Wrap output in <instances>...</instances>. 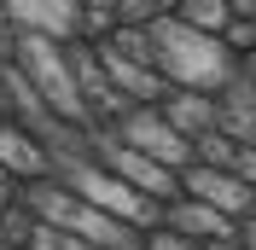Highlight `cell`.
<instances>
[{"label":"cell","mask_w":256,"mask_h":250,"mask_svg":"<svg viewBox=\"0 0 256 250\" xmlns=\"http://www.w3.org/2000/svg\"><path fill=\"white\" fill-rule=\"evenodd\" d=\"M116 30V6L111 0H82V41H105Z\"/></svg>","instance_id":"15"},{"label":"cell","mask_w":256,"mask_h":250,"mask_svg":"<svg viewBox=\"0 0 256 250\" xmlns=\"http://www.w3.org/2000/svg\"><path fill=\"white\" fill-rule=\"evenodd\" d=\"M105 41H116L128 58H140V64H158V41H152V30H111Z\"/></svg>","instance_id":"17"},{"label":"cell","mask_w":256,"mask_h":250,"mask_svg":"<svg viewBox=\"0 0 256 250\" xmlns=\"http://www.w3.org/2000/svg\"><path fill=\"white\" fill-rule=\"evenodd\" d=\"M6 52H12V64L35 82V94L47 99L64 122H76V128H99V122H94V110H88V94H82L76 70H70L64 41H52V35H30V30H12V47H6Z\"/></svg>","instance_id":"2"},{"label":"cell","mask_w":256,"mask_h":250,"mask_svg":"<svg viewBox=\"0 0 256 250\" xmlns=\"http://www.w3.org/2000/svg\"><path fill=\"white\" fill-rule=\"evenodd\" d=\"M111 134H116V140H128L134 152L169 163V169H186V163H192V140L163 116V105H134L122 122H111Z\"/></svg>","instance_id":"5"},{"label":"cell","mask_w":256,"mask_h":250,"mask_svg":"<svg viewBox=\"0 0 256 250\" xmlns=\"http://www.w3.org/2000/svg\"><path fill=\"white\" fill-rule=\"evenodd\" d=\"M158 6H163V12H175V6H180V0H158Z\"/></svg>","instance_id":"25"},{"label":"cell","mask_w":256,"mask_h":250,"mask_svg":"<svg viewBox=\"0 0 256 250\" xmlns=\"http://www.w3.org/2000/svg\"><path fill=\"white\" fill-rule=\"evenodd\" d=\"M94 157L105 163V169H116L128 186H140L146 198H158V204H169L180 192V169H169V163H158V157L134 152L128 140H116L111 128H94Z\"/></svg>","instance_id":"4"},{"label":"cell","mask_w":256,"mask_h":250,"mask_svg":"<svg viewBox=\"0 0 256 250\" xmlns=\"http://www.w3.org/2000/svg\"><path fill=\"white\" fill-rule=\"evenodd\" d=\"M35 227H41V216H35L30 204H24V192H18L6 210H0V244H30Z\"/></svg>","instance_id":"13"},{"label":"cell","mask_w":256,"mask_h":250,"mask_svg":"<svg viewBox=\"0 0 256 250\" xmlns=\"http://www.w3.org/2000/svg\"><path fill=\"white\" fill-rule=\"evenodd\" d=\"M239 70H244V76L256 82V52H250V58H239Z\"/></svg>","instance_id":"24"},{"label":"cell","mask_w":256,"mask_h":250,"mask_svg":"<svg viewBox=\"0 0 256 250\" xmlns=\"http://www.w3.org/2000/svg\"><path fill=\"white\" fill-rule=\"evenodd\" d=\"M204 250H250V244H244V238H239V233H233V238H210V244H204Z\"/></svg>","instance_id":"22"},{"label":"cell","mask_w":256,"mask_h":250,"mask_svg":"<svg viewBox=\"0 0 256 250\" xmlns=\"http://www.w3.org/2000/svg\"><path fill=\"white\" fill-rule=\"evenodd\" d=\"M152 41H158V70L175 88H204V94H227L239 82V52L227 47L222 35L192 30L186 18L163 12L152 24Z\"/></svg>","instance_id":"1"},{"label":"cell","mask_w":256,"mask_h":250,"mask_svg":"<svg viewBox=\"0 0 256 250\" xmlns=\"http://www.w3.org/2000/svg\"><path fill=\"white\" fill-rule=\"evenodd\" d=\"M163 18L158 0H116V30H152Z\"/></svg>","instance_id":"16"},{"label":"cell","mask_w":256,"mask_h":250,"mask_svg":"<svg viewBox=\"0 0 256 250\" xmlns=\"http://www.w3.org/2000/svg\"><path fill=\"white\" fill-rule=\"evenodd\" d=\"M94 52H99V64H105V76H111L116 88H122V94L134 99V105H163V99H169V88H175V82L163 76L158 64L128 58V52L116 47V41H94Z\"/></svg>","instance_id":"6"},{"label":"cell","mask_w":256,"mask_h":250,"mask_svg":"<svg viewBox=\"0 0 256 250\" xmlns=\"http://www.w3.org/2000/svg\"><path fill=\"white\" fill-rule=\"evenodd\" d=\"M163 116H169L186 140H198V134H210V128L222 122V94H204V88H169Z\"/></svg>","instance_id":"11"},{"label":"cell","mask_w":256,"mask_h":250,"mask_svg":"<svg viewBox=\"0 0 256 250\" xmlns=\"http://www.w3.org/2000/svg\"><path fill=\"white\" fill-rule=\"evenodd\" d=\"M233 12H239V18H256V0H233Z\"/></svg>","instance_id":"23"},{"label":"cell","mask_w":256,"mask_h":250,"mask_svg":"<svg viewBox=\"0 0 256 250\" xmlns=\"http://www.w3.org/2000/svg\"><path fill=\"white\" fill-rule=\"evenodd\" d=\"M175 18H186L192 30H204V35H222L233 24V0H180Z\"/></svg>","instance_id":"12"},{"label":"cell","mask_w":256,"mask_h":250,"mask_svg":"<svg viewBox=\"0 0 256 250\" xmlns=\"http://www.w3.org/2000/svg\"><path fill=\"white\" fill-rule=\"evenodd\" d=\"M233 174L256 186V146H239V157H233Z\"/></svg>","instance_id":"20"},{"label":"cell","mask_w":256,"mask_h":250,"mask_svg":"<svg viewBox=\"0 0 256 250\" xmlns=\"http://www.w3.org/2000/svg\"><path fill=\"white\" fill-rule=\"evenodd\" d=\"M222 41L239 52V58H250V52H256V18H239V12H233V24L222 30Z\"/></svg>","instance_id":"19"},{"label":"cell","mask_w":256,"mask_h":250,"mask_svg":"<svg viewBox=\"0 0 256 250\" xmlns=\"http://www.w3.org/2000/svg\"><path fill=\"white\" fill-rule=\"evenodd\" d=\"M233 233H239V238H244V244H250V250H256V210H250V216H239V227H233Z\"/></svg>","instance_id":"21"},{"label":"cell","mask_w":256,"mask_h":250,"mask_svg":"<svg viewBox=\"0 0 256 250\" xmlns=\"http://www.w3.org/2000/svg\"><path fill=\"white\" fill-rule=\"evenodd\" d=\"M0 250H30V244H0Z\"/></svg>","instance_id":"26"},{"label":"cell","mask_w":256,"mask_h":250,"mask_svg":"<svg viewBox=\"0 0 256 250\" xmlns=\"http://www.w3.org/2000/svg\"><path fill=\"white\" fill-rule=\"evenodd\" d=\"M6 24L52 41H76L82 35V0H6Z\"/></svg>","instance_id":"9"},{"label":"cell","mask_w":256,"mask_h":250,"mask_svg":"<svg viewBox=\"0 0 256 250\" xmlns=\"http://www.w3.org/2000/svg\"><path fill=\"white\" fill-rule=\"evenodd\" d=\"M180 192L216 204L222 216H250L256 210V186L250 180H239L233 169H210V163H186V169H180Z\"/></svg>","instance_id":"7"},{"label":"cell","mask_w":256,"mask_h":250,"mask_svg":"<svg viewBox=\"0 0 256 250\" xmlns=\"http://www.w3.org/2000/svg\"><path fill=\"white\" fill-rule=\"evenodd\" d=\"M163 221L180 227L186 238H198V244H210V238H233V227H239V216H222L216 204L192 198V192H175V198L163 204Z\"/></svg>","instance_id":"10"},{"label":"cell","mask_w":256,"mask_h":250,"mask_svg":"<svg viewBox=\"0 0 256 250\" xmlns=\"http://www.w3.org/2000/svg\"><path fill=\"white\" fill-rule=\"evenodd\" d=\"M0 169L12 174L18 186H30V180H47L52 174V152L41 146V134L12 116H0Z\"/></svg>","instance_id":"8"},{"label":"cell","mask_w":256,"mask_h":250,"mask_svg":"<svg viewBox=\"0 0 256 250\" xmlns=\"http://www.w3.org/2000/svg\"><path fill=\"white\" fill-rule=\"evenodd\" d=\"M233 157H239V140L227 134V128H210L192 140V163H210V169H233Z\"/></svg>","instance_id":"14"},{"label":"cell","mask_w":256,"mask_h":250,"mask_svg":"<svg viewBox=\"0 0 256 250\" xmlns=\"http://www.w3.org/2000/svg\"><path fill=\"white\" fill-rule=\"evenodd\" d=\"M140 250H204V244H198V238H186L180 227H169V221H158V227H146Z\"/></svg>","instance_id":"18"},{"label":"cell","mask_w":256,"mask_h":250,"mask_svg":"<svg viewBox=\"0 0 256 250\" xmlns=\"http://www.w3.org/2000/svg\"><path fill=\"white\" fill-rule=\"evenodd\" d=\"M52 174H58V180L76 192V198H88V204H99V210H111V216L134 221L140 233L163 221V204H158V198H146L140 186H128L122 174L105 169L94 152H82V157H58V163H52Z\"/></svg>","instance_id":"3"}]
</instances>
